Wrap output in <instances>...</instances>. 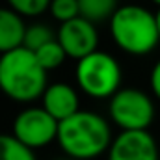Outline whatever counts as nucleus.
Wrapping results in <instances>:
<instances>
[{"instance_id": "f257e3e1", "label": "nucleus", "mask_w": 160, "mask_h": 160, "mask_svg": "<svg viewBox=\"0 0 160 160\" xmlns=\"http://www.w3.org/2000/svg\"><path fill=\"white\" fill-rule=\"evenodd\" d=\"M60 147L77 160L97 158L112 145V130L102 116L80 110L73 118L62 121L58 127Z\"/></svg>"}, {"instance_id": "f03ea898", "label": "nucleus", "mask_w": 160, "mask_h": 160, "mask_svg": "<svg viewBox=\"0 0 160 160\" xmlns=\"http://www.w3.org/2000/svg\"><path fill=\"white\" fill-rule=\"evenodd\" d=\"M0 89L17 102H32L47 89V71L36 52L19 47L0 54Z\"/></svg>"}, {"instance_id": "7ed1b4c3", "label": "nucleus", "mask_w": 160, "mask_h": 160, "mask_svg": "<svg viewBox=\"0 0 160 160\" xmlns=\"http://www.w3.org/2000/svg\"><path fill=\"white\" fill-rule=\"evenodd\" d=\"M110 32L119 48L136 56L149 54L160 41L157 15L136 4L118 8L110 19Z\"/></svg>"}, {"instance_id": "20e7f679", "label": "nucleus", "mask_w": 160, "mask_h": 160, "mask_svg": "<svg viewBox=\"0 0 160 160\" xmlns=\"http://www.w3.org/2000/svg\"><path fill=\"white\" fill-rule=\"evenodd\" d=\"M77 82L80 89L93 99L114 97L119 91L121 67L118 60L102 50H97L77 63Z\"/></svg>"}, {"instance_id": "39448f33", "label": "nucleus", "mask_w": 160, "mask_h": 160, "mask_svg": "<svg viewBox=\"0 0 160 160\" xmlns=\"http://www.w3.org/2000/svg\"><path fill=\"white\" fill-rule=\"evenodd\" d=\"M110 118L123 130H147L155 119V104L145 91L125 88L110 99Z\"/></svg>"}, {"instance_id": "423d86ee", "label": "nucleus", "mask_w": 160, "mask_h": 160, "mask_svg": "<svg viewBox=\"0 0 160 160\" xmlns=\"http://www.w3.org/2000/svg\"><path fill=\"white\" fill-rule=\"evenodd\" d=\"M58 127L60 121L54 119L43 106H30L17 114L13 121V136L34 151L58 140Z\"/></svg>"}, {"instance_id": "0eeeda50", "label": "nucleus", "mask_w": 160, "mask_h": 160, "mask_svg": "<svg viewBox=\"0 0 160 160\" xmlns=\"http://www.w3.org/2000/svg\"><path fill=\"white\" fill-rule=\"evenodd\" d=\"M56 39L60 41V45L63 47L67 56L80 62L86 56L97 52L99 32H97L93 22H89L84 17H77L73 21H67V22L60 24Z\"/></svg>"}, {"instance_id": "6e6552de", "label": "nucleus", "mask_w": 160, "mask_h": 160, "mask_svg": "<svg viewBox=\"0 0 160 160\" xmlns=\"http://www.w3.org/2000/svg\"><path fill=\"white\" fill-rule=\"evenodd\" d=\"M108 160H160V151L147 130H123L108 149Z\"/></svg>"}, {"instance_id": "1a4fd4ad", "label": "nucleus", "mask_w": 160, "mask_h": 160, "mask_svg": "<svg viewBox=\"0 0 160 160\" xmlns=\"http://www.w3.org/2000/svg\"><path fill=\"white\" fill-rule=\"evenodd\" d=\"M41 99H43V108L60 123L80 112L78 93L65 82H56L47 86Z\"/></svg>"}, {"instance_id": "9d476101", "label": "nucleus", "mask_w": 160, "mask_h": 160, "mask_svg": "<svg viewBox=\"0 0 160 160\" xmlns=\"http://www.w3.org/2000/svg\"><path fill=\"white\" fill-rule=\"evenodd\" d=\"M26 28L28 26L24 24L22 15L11 8H0V54L22 47Z\"/></svg>"}, {"instance_id": "9b49d317", "label": "nucleus", "mask_w": 160, "mask_h": 160, "mask_svg": "<svg viewBox=\"0 0 160 160\" xmlns=\"http://www.w3.org/2000/svg\"><path fill=\"white\" fill-rule=\"evenodd\" d=\"M80 17L97 24L106 19H112L118 11V0H78Z\"/></svg>"}, {"instance_id": "f8f14e48", "label": "nucleus", "mask_w": 160, "mask_h": 160, "mask_svg": "<svg viewBox=\"0 0 160 160\" xmlns=\"http://www.w3.org/2000/svg\"><path fill=\"white\" fill-rule=\"evenodd\" d=\"M0 160H36V157L13 134H0Z\"/></svg>"}, {"instance_id": "ddd939ff", "label": "nucleus", "mask_w": 160, "mask_h": 160, "mask_svg": "<svg viewBox=\"0 0 160 160\" xmlns=\"http://www.w3.org/2000/svg\"><path fill=\"white\" fill-rule=\"evenodd\" d=\"M36 56H38V60H39L41 67L48 73V71H52V69H58L62 63H63V60H65V50H63V47L60 45V41L54 39L50 41V43H47L45 47H41L39 50L36 52Z\"/></svg>"}, {"instance_id": "4468645a", "label": "nucleus", "mask_w": 160, "mask_h": 160, "mask_svg": "<svg viewBox=\"0 0 160 160\" xmlns=\"http://www.w3.org/2000/svg\"><path fill=\"white\" fill-rule=\"evenodd\" d=\"M54 39H56V36H54V32L48 26H45V24H32V26L26 28V36H24L22 47L32 50V52H38L41 47H45L47 43H50Z\"/></svg>"}, {"instance_id": "2eb2a0df", "label": "nucleus", "mask_w": 160, "mask_h": 160, "mask_svg": "<svg viewBox=\"0 0 160 160\" xmlns=\"http://www.w3.org/2000/svg\"><path fill=\"white\" fill-rule=\"evenodd\" d=\"M50 13L62 24L67 21H73V19L80 17L78 0H52L50 2Z\"/></svg>"}, {"instance_id": "dca6fc26", "label": "nucleus", "mask_w": 160, "mask_h": 160, "mask_svg": "<svg viewBox=\"0 0 160 160\" xmlns=\"http://www.w3.org/2000/svg\"><path fill=\"white\" fill-rule=\"evenodd\" d=\"M52 0H8L13 11H17L22 17H36L43 13L47 8H50Z\"/></svg>"}, {"instance_id": "f3484780", "label": "nucleus", "mask_w": 160, "mask_h": 160, "mask_svg": "<svg viewBox=\"0 0 160 160\" xmlns=\"http://www.w3.org/2000/svg\"><path fill=\"white\" fill-rule=\"evenodd\" d=\"M151 89H153V93L160 99V60L155 63V67L151 71Z\"/></svg>"}, {"instance_id": "a211bd4d", "label": "nucleus", "mask_w": 160, "mask_h": 160, "mask_svg": "<svg viewBox=\"0 0 160 160\" xmlns=\"http://www.w3.org/2000/svg\"><path fill=\"white\" fill-rule=\"evenodd\" d=\"M157 28H158V36H160V8L157 11Z\"/></svg>"}, {"instance_id": "6ab92c4d", "label": "nucleus", "mask_w": 160, "mask_h": 160, "mask_svg": "<svg viewBox=\"0 0 160 160\" xmlns=\"http://www.w3.org/2000/svg\"><path fill=\"white\" fill-rule=\"evenodd\" d=\"M153 2H155V4H157V6H160V0H153Z\"/></svg>"}]
</instances>
